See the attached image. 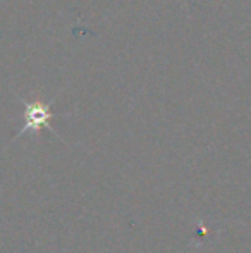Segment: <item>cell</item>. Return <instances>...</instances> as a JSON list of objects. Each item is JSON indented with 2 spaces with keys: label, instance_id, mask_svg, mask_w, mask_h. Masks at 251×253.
I'll return each mask as SVG.
<instances>
[{
  "label": "cell",
  "instance_id": "obj_1",
  "mask_svg": "<svg viewBox=\"0 0 251 253\" xmlns=\"http://www.w3.org/2000/svg\"><path fill=\"white\" fill-rule=\"evenodd\" d=\"M21 102L24 103V124L19 129L17 136L28 133V131H33V133H38L41 127H48L50 131H54V127L50 126V119L54 117L50 110L52 102L45 103L41 100H33V102H26L23 98H19Z\"/></svg>",
  "mask_w": 251,
  "mask_h": 253
}]
</instances>
